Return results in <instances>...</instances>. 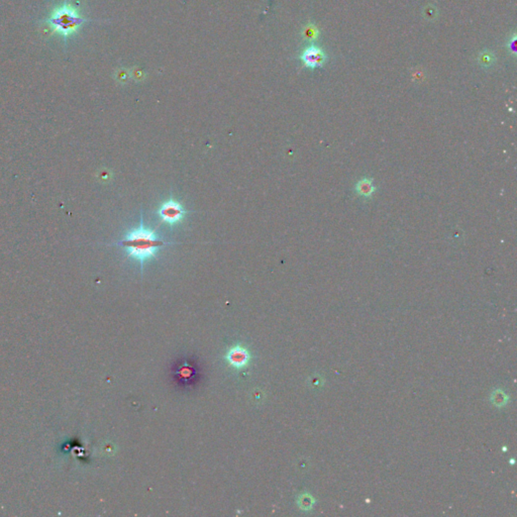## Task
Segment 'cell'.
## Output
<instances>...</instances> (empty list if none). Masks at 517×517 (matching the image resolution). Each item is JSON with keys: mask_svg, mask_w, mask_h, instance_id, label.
Wrapping results in <instances>:
<instances>
[{"mask_svg": "<svg viewBox=\"0 0 517 517\" xmlns=\"http://www.w3.org/2000/svg\"><path fill=\"white\" fill-rule=\"evenodd\" d=\"M176 243L167 242L160 238L153 229L147 228L144 225L143 215H140V223L138 227L130 229L124 234L121 241L115 243V246H120L128 258H132L138 262L140 270L143 271L144 265L147 261L157 259V254L168 246Z\"/></svg>", "mask_w": 517, "mask_h": 517, "instance_id": "6da1fadb", "label": "cell"}, {"mask_svg": "<svg viewBox=\"0 0 517 517\" xmlns=\"http://www.w3.org/2000/svg\"><path fill=\"white\" fill-rule=\"evenodd\" d=\"M87 22L88 20L81 17L79 10L69 2L55 7L50 17L44 21L51 27L52 34H59L63 38L77 34L80 26Z\"/></svg>", "mask_w": 517, "mask_h": 517, "instance_id": "7a4b0ae2", "label": "cell"}, {"mask_svg": "<svg viewBox=\"0 0 517 517\" xmlns=\"http://www.w3.org/2000/svg\"><path fill=\"white\" fill-rule=\"evenodd\" d=\"M187 212L188 211L184 208L181 203L172 196L170 199L163 202L159 206L158 211H157L161 219V223L167 224L170 226H174L180 224L185 218Z\"/></svg>", "mask_w": 517, "mask_h": 517, "instance_id": "3957f363", "label": "cell"}, {"mask_svg": "<svg viewBox=\"0 0 517 517\" xmlns=\"http://www.w3.org/2000/svg\"><path fill=\"white\" fill-rule=\"evenodd\" d=\"M225 360L230 367L241 371L248 366L250 360H252V355L247 348L238 344V346L228 349L225 354Z\"/></svg>", "mask_w": 517, "mask_h": 517, "instance_id": "277c9868", "label": "cell"}, {"mask_svg": "<svg viewBox=\"0 0 517 517\" xmlns=\"http://www.w3.org/2000/svg\"><path fill=\"white\" fill-rule=\"evenodd\" d=\"M301 60L308 68L315 69L321 67L326 60L325 53L316 45H311L306 48L301 54Z\"/></svg>", "mask_w": 517, "mask_h": 517, "instance_id": "5b68a950", "label": "cell"}, {"mask_svg": "<svg viewBox=\"0 0 517 517\" xmlns=\"http://www.w3.org/2000/svg\"><path fill=\"white\" fill-rule=\"evenodd\" d=\"M375 191V187L370 179H362L356 185V192L362 197H369Z\"/></svg>", "mask_w": 517, "mask_h": 517, "instance_id": "8992f818", "label": "cell"}, {"mask_svg": "<svg viewBox=\"0 0 517 517\" xmlns=\"http://www.w3.org/2000/svg\"><path fill=\"white\" fill-rule=\"evenodd\" d=\"M304 35L307 39H310V40H315L317 38V35H318V31L316 29V27H315L313 25H309L308 27H306L305 31H304Z\"/></svg>", "mask_w": 517, "mask_h": 517, "instance_id": "52a82bcc", "label": "cell"}, {"mask_svg": "<svg viewBox=\"0 0 517 517\" xmlns=\"http://www.w3.org/2000/svg\"><path fill=\"white\" fill-rule=\"evenodd\" d=\"M481 62L483 65H490L492 63V56H488L486 53H485L482 57H481Z\"/></svg>", "mask_w": 517, "mask_h": 517, "instance_id": "ba28073f", "label": "cell"}]
</instances>
